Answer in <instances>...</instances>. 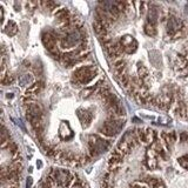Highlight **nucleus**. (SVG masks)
I'll return each instance as SVG.
<instances>
[{
  "mask_svg": "<svg viewBox=\"0 0 188 188\" xmlns=\"http://www.w3.org/2000/svg\"><path fill=\"white\" fill-rule=\"evenodd\" d=\"M97 73H98V71H97V68L95 67H91L90 70H88V72L81 78L80 80H79V82L77 84V85H87V84H90L91 81L93 80L95 77H97Z\"/></svg>",
  "mask_w": 188,
  "mask_h": 188,
  "instance_id": "8",
  "label": "nucleus"
},
{
  "mask_svg": "<svg viewBox=\"0 0 188 188\" xmlns=\"http://www.w3.org/2000/svg\"><path fill=\"white\" fill-rule=\"evenodd\" d=\"M26 113H28L32 117L41 118L43 117V107L36 102L28 101L26 104Z\"/></svg>",
  "mask_w": 188,
  "mask_h": 188,
  "instance_id": "6",
  "label": "nucleus"
},
{
  "mask_svg": "<svg viewBox=\"0 0 188 188\" xmlns=\"http://www.w3.org/2000/svg\"><path fill=\"white\" fill-rule=\"evenodd\" d=\"M32 81H33L32 80V77H28V74H26V75H24L22 79L20 80V84H21L22 86H25V85H29Z\"/></svg>",
  "mask_w": 188,
  "mask_h": 188,
  "instance_id": "22",
  "label": "nucleus"
},
{
  "mask_svg": "<svg viewBox=\"0 0 188 188\" xmlns=\"http://www.w3.org/2000/svg\"><path fill=\"white\" fill-rule=\"evenodd\" d=\"M50 178L53 180L54 183L59 185V186H67L70 182H74L77 179H74V176L72 175L71 172L65 169H53L51 172Z\"/></svg>",
  "mask_w": 188,
  "mask_h": 188,
  "instance_id": "2",
  "label": "nucleus"
},
{
  "mask_svg": "<svg viewBox=\"0 0 188 188\" xmlns=\"http://www.w3.org/2000/svg\"><path fill=\"white\" fill-rule=\"evenodd\" d=\"M77 114H78V118L80 119L81 122L85 125V127H88V126L91 125V121H92V119H93V115L91 114L90 112L84 111V109H78Z\"/></svg>",
  "mask_w": 188,
  "mask_h": 188,
  "instance_id": "11",
  "label": "nucleus"
},
{
  "mask_svg": "<svg viewBox=\"0 0 188 188\" xmlns=\"http://www.w3.org/2000/svg\"><path fill=\"white\" fill-rule=\"evenodd\" d=\"M143 31L148 36H156V26H154L152 24L146 22L143 26Z\"/></svg>",
  "mask_w": 188,
  "mask_h": 188,
  "instance_id": "16",
  "label": "nucleus"
},
{
  "mask_svg": "<svg viewBox=\"0 0 188 188\" xmlns=\"http://www.w3.org/2000/svg\"><path fill=\"white\" fill-rule=\"evenodd\" d=\"M183 28H186V25L181 18H178L175 15H168L166 21V33L169 38H174L179 32H181Z\"/></svg>",
  "mask_w": 188,
  "mask_h": 188,
  "instance_id": "1",
  "label": "nucleus"
},
{
  "mask_svg": "<svg viewBox=\"0 0 188 188\" xmlns=\"http://www.w3.org/2000/svg\"><path fill=\"white\" fill-rule=\"evenodd\" d=\"M143 165L148 169H155L158 167V154L154 152V149H148L146 152Z\"/></svg>",
  "mask_w": 188,
  "mask_h": 188,
  "instance_id": "4",
  "label": "nucleus"
},
{
  "mask_svg": "<svg viewBox=\"0 0 188 188\" xmlns=\"http://www.w3.org/2000/svg\"><path fill=\"white\" fill-rule=\"evenodd\" d=\"M14 80V78H13V75H11V74H5L4 77H1V84L4 85V86H7L9 84H12Z\"/></svg>",
  "mask_w": 188,
  "mask_h": 188,
  "instance_id": "19",
  "label": "nucleus"
},
{
  "mask_svg": "<svg viewBox=\"0 0 188 188\" xmlns=\"http://www.w3.org/2000/svg\"><path fill=\"white\" fill-rule=\"evenodd\" d=\"M102 82H104V81L101 80V81H99V82H97L95 85H93V86L85 87V88L80 92V97L81 98H84V99H87V98H90V97H92L94 93H97V92H98L100 87H102V86H101V84H102Z\"/></svg>",
  "mask_w": 188,
  "mask_h": 188,
  "instance_id": "7",
  "label": "nucleus"
},
{
  "mask_svg": "<svg viewBox=\"0 0 188 188\" xmlns=\"http://www.w3.org/2000/svg\"><path fill=\"white\" fill-rule=\"evenodd\" d=\"M146 181H147L149 188H166L162 180L158 179V178H147Z\"/></svg>",
  "mask_w": 188,
  "mask_h": 188,
  "instance_id": "13",
  "label": "nucleus"
},
{
  "mask_svg": "<svg viewBox=\"0 0 188 188\" xmlns=\"http://www.w3.org/2000/svg\"><path fill=\"white\" fill-rule=\"evenodd\" d=\"M7 98H13V95H12V93H9V95H7Z\"/></svg>",
  "mask_w": 188,
  "mask_h": 188,
  "instance_id": "26",
  "label": "nucleus"
},
{
  "mask_svg": "<svg viewBox=\"0 0 188 188\" xmlns=\"http://www.w3.org/2000/svg\"><path fill=\"white\" fill-rule=\"evenodd\" d=\"M5 32L9 34V36H15L17 34V32H18V26H17V24L14 22V21H9L7 22V26L5 27Z\"/></svg>",
  "mask_w": 188,
  "mask_h": 188,
  "instance_id": "14",
  "label": "nucleus"
},
{
  "mask_svg": "<svg viewBox=\"0 0 188 188\" xmlns=\"http://www.w3.org/2000/svg\"><path fill=\"white\" fill-rule=\"evenodd\" d=\"M36 166H38V167L40 168V167L43 166V163H41V161H38V162H36Z\"/></svg>",
  "mask_w": 188,
  "mask_h": 188,
  "instance_id": "25",
  "label": "nucleus"
},
{
  "mask_svg": "<svg viewBox=\"0 0 188 188\" xmlns=\"http://www.w3.org/2000/svg\"><path fill=\"white\" fill-rule=\"evenodd\" d=\"M138 75H139V79L142 81V84H143V81L148 78L149 72H148V70H147L143 65H139V67H138Z\"/></svg>",
  "mask_w": 188,
  "mask_h": 188,
  "instance_id": "15",
  "label": "nucleus"
},
{
  "mask_svg": "<svg viewBox=\"0 0 188 188\" xmlns=\"http://www.w3.org/2000/svg\"><path fill=\"white\" fill-rule=\"evenodd\" d=\"M178 161L179 163L183 167V168H186L188 169V155H183V156H180L179 159H178Z\"/></svg>",
  "mask_w": 188,
  "mask_h": 188,
  "instance_id": "20",
  "label": "nucleus"
},
{
  "mask_svg": "<svg viewBox=\"0 0 188 188\" xmlns=\"http://www.w3.org/2000/svg\"><path fill=\"white\" fill-rule=\"evenodd\" d=\"M126 66H127V63H126L125 59H117L114 63H113V68H114V72L117 74V77L119 78L120 75H122L124 73H126Z\"/></svg>",
  "mask_w": 188,
  "mask_h": 188,
  "instance_id": "9",
  "label": "nucleus"
},
{
  "mask_svg": "<svg viewBox=\"0 0 188 188\" xmlns=\"http://www.w3.org/2000/svg\"><path fill=\"white\" fill-rule=\"evenodd\" d=\"M136 48H138V41L134 39V41L132 43V44H129L128 46H126L125 47V53L126 54H132L134 53L135 51H136Z\"/></svg>",
  "mask_w": 188,
  "mask_h": 188,
  "instance_id": "18",
  "label": "nucleus"
},
{
  "mask_svg": "<svg viewBox=\"0 0 188 188\" xmlns=\"http://www.w3.org/2000/svg\"><path fill=\"white\" fill-rule=\"evenodd\" d=\"M136 135L139 138V141L140 143L143 145H152L155 141H158V134L155 131H152L149 128H139L136 129Z\"/></svg>",
  "mask_w": 188,
  "mask_h": 188,
  "instance_id": "3",
  "label": "nucleus"
},
{
  "mask_svg": "<svg viewBox=\"0 0 188 188\" xmlns=\"http://www.w3.org/2000/svg\"><path fill=\"white\" fill-rule=\"evenodd\" d=\"M98 132L100 134L105 135V136H108V138H114V136L119 133V131H118L117 128L112 125L111 122H108V121L104 122V125L99 127Z\"/></svg>",
  "mask_w": 188,
  "mask_h": 188,
  "instance_id": "5",
  "label": "nucleus"
},
{
  "mask_svg": "<svg viewBox=\"0 0 188 188\" xmlns=\"http://www.w3.org/2000/svg\"><path fill=\"white\" fill-rule=\"evenodd\" d=\"M41 5L47 7L48 9H55L58 7V4L54 1H45V2H41Z\"/></svg>",
  "mask_w": 188,
  "mask_h": 188,
  "instance_id": "21",
  "label": "nucleus"
},
{
  "mask_svg": "<svg viewBox=\"0 0 188 188\" xmlns=\"http://www.w3.org/2000/svg\"><path fill=\"white\" fill-rule=\"evenodd\" d=\"M162 140L166 145L167 149H170L173 147V145L176 141V133L175 132H169V133H162Z\"/></svg>",
  "mask_w": 188,
  "mask_h": 188,
  "instance_id": "10",
  "label": "nucleus"
},
{
  "mask_svg": "<svg viewBox=\"0 0 188 188\" xmlns=\"http://www.w3.org/2000/svg\"><path fill=\"white\" fill-rule=\"evenodd\" d=\"M32 181H33L32 178H28V179H27V188L32 187Z\"/></svg>",
  "mask_w": 188,
  "mask_h": 188,
  "instance_id": "24",
  "label": "nucleus"
},
{
  "mask_svg": "<svg viewBox=\"0 0 188 188\" xmlns=\"http://www.w3.org/2000/svg\"><path fill=\"white\" fill-rule=\"evenodd\" d=\"M180 141H181V142L188 143V133H186V132L181 133V134H180Z\"/></svg>",
  "mask_w": 188,
  "mask_h": 188,
  "instance_id": "23",
  "label": "nucleus"
},
{
  "mask_svg": "<svg viewBox=\"0 0 188 188\" xmlns=\"http://www.w3.org/2000/svg\"><path fill=\"white\" fill-rule=\"evenodd\" d=\"M5 148H7V149H9V152L11 153V154H13L14 156H17L18 154H20V153H19L18 145H17L15 142H13V141H9ZM5 148H4V149H5Z\"/></svg>",
  "mask_w": 188,
  "mask_h": 188,
  "instance_id": "17",
  "label": "nucleus"
},
{
  "mask_svg": "<svg viewBox=\"0 0 188 188\" xmlns=\"http://www.w3.org/2000/svg\"><path fill=\"white\" fill-rule=\"evenodd\" d=\"M174 112L175 114L180 118H187V108H186V105L182 102V101H179L176 104V106L174 108Z\"/></svg>",
  "mask_w": 188,
  "mask_h": 188,
  "instance_id": "12",
  "label": "nucleus"
}]
</instances>
